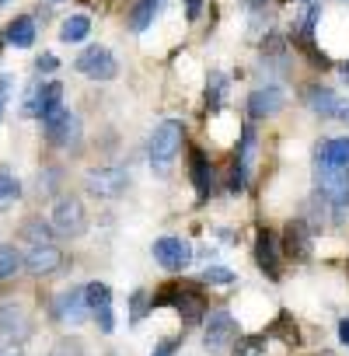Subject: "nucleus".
<instances>
[{"instance_id": "1", "label": "nucleus", "mask_w": 349, "mask_h": 356, "mask_svg": "<svg viewBox=\"0 0 349 356\" xmlns=\"http://www.w3.org/2000/svg\"><path fill=\"white\" fill-rule=\"evenodd\" d=\"M25 266H29V273H35V276H53L60 266H63V252L53 245V238H49V227H42L39 220H32V224H25Z\"/></svg>"}, {"instance_id": "2", "label": "nucleus", "mask_w": 349, "mask_h": 356, "mask_svg": "<svg viewBox=\"0 0 349 356\" xmlns=\"http://www.w3.org/2000/svg\"><path fill=\"white\" fill-rule=\"evenodd\" d=\"M314 186H318V196L335 213H342L349 207V168H335V164L314 161Z\"/></svg>"}, {"instance_id": "3", "label": "nucleus", "mask_w": 349, "mask_h": 356, "mask_svg": "<svg viewBox=\"0 0 349 356\" xmlns=\"http://www.w3.org/2000/svg\"><path fill=\"white\" fill-rule=\"evenodd\" d=\"M182 136H186V126H182L179 119H164V122L154 129V136H150V164H154L157 171H168L171 161L179 157Z\"/></svg>"}, {"instance_id": "4", "label": "nucleus", "mask_w": 349, "mask_h": 356, "mask_svg": "<svg viewBox=\"0 0 349 356\" xmlns=\"http://www.w3.org/2000/svg\"><path fill=\"white\" fill-rule=\"evenodd\" d=\"M49 227L60 234V238H81L88 231V213L81 207L77 196H60L53 203V213H49Z\"/></svg>"}, {"instance_id": "5", "label": "nucleus", "mask_w": 349, "mask_h": 356, "mask_svg": "<svg viewBox=\"0 0 349 356\" xmlns=\"http://www.w3.org/2000/svg\"><path fill=\"white\" fill-rule=\"evenodd\" d=\"M126 186H129V175L122 168H91L84 175V189L98 200H115L126 193Z\"/></svg>"}, {"instance_id": "6", "label": "nucleus", "mask_w": 349, "mask_h": 356, "mask_svg": "<svg viewBox=\"0 0 349 356\" xmlns=\"http://www.w3.org/2000/svg\"><path fill=\"white\" fill-rule=\"evenodd\" d=\"M77 70L84 77H91V81H112L119 74V63H115V56L105 46H91V49H84L77 56Z\"/></svg>"}, {"instance_id": "7", "label": "nucleus", "mask_w": 349, "mask_h": 356, "mask_svg": "<svg viewBox=\"0 0 349 356\" xmlns=\"http://www.w3.org/2000/svg\"><path fill=\"white\" fill-rule=\"evenodd\" d=\"M42 126H46L49 143H56V147H77L81 143V119L70 108H60L56 115L42 119Z\"/></svg>"}, {"instance_id": "8", "label": "nucleus", "mask_w": 349, "mask_h": 356, "mask_svg": "<svg viewBox=\"0 0 349 356\" xmlns=\"http://www.w3.org/2000/svg\"><path fill=\"white\" fill-rule=\"evenodd\" d=\"M84 300H88V311L91 318L98 321V328L108 335L115 332V311H112V290L105 283H88L84 286Z\"/></svg>"}, {"instance_id": "9", "label": "nucleus", "mask_w": 349, "mask_h": 356, "mask_svg": "<svg viewBox=\"0 0 349 356\" xmlns=\"http://www.w3.org/2000/svg\"><path fill=\"white\" fill-rule=\"evenodd\" d=\"M304 102H307L311 112H318V115H325V119H342V122H349V102H342L335 91H328V88H321V84L307 88V91H304Z\"/></svg>"}, {"instance_id": "10", "label": "nucleus", "mask_w": 349, "mask_h": 356, "mask_svg": "<svg viewBox=\"0 0 349 356\" xmlns=\"http://www.w3.org/2000/svg\"><path fill=\"white\" fill-rule=\"evenodd\" d=\"M154 259H157V266H164L171 273H182L193 262V248L182 238H157L154 241Z\"/></svg>"}, {"instance_id": "11", "label": "nucleus", "mask_w": 349, "mask_h": 356, "mask_svg": "<svg viewBox=\"0 0 349 356\" xmlns=\"http://www.w3.org/2000/svg\"><path fill=\"white\" fill-rule=\"evenodd\" d=\"M29 335H32V321H29V314L18 304L0 307V342L4 346H22Z\"/></svg>"}, {"instance_id": "12", "label": "nucleus", "mask_w": 349, "mask_h": 356, "mask_svg": "<svg viewBox=\"0 0 349 356\" xmlns=\"http://www.w3.org/2000/svg\"><path fill=\"white\" fill-rule=\"evenodd\" d=\"M283 105H286V95H283V88H276V84L255 88V91L248 95V115H252V119H273V115L283 112Z\"/></svg>"}, {"instance_id": "13", "label": "nucleus", "mask_w": 349, "mask_h": 356, "mask_svg": "<svg viewBox=\"0 0 349 356\" xmlns=\"http://www.w3.org/2000/svg\"><path fill=\"white\" fill-rule=\"evenodd\" d=\"M234 335H238V325H234L231 311H213L210 321H206V335H203L206 349L210 353H224L234 342Z\"/></svg>"}, {"instance_id": "14", "label": "nucleus", "mask_w": 349, "mask_h": 356, "mask_svg": "<svg viewBox=\"0 0 349 356\" xmlns=\"http://www.w3.org/2000/svg\"><path fill=\"white\" fill-rule=\"evenodd\" d=\"M56 318H60L63 325H70V328L91 318L88 300H84V286H74V290H67V293L56 300Z\"/></svg>"}, {"instance_id": "15", "label": "nucleus", "mask_w": 349, "mask_h": 356, "mask_svg": "<svg viewBox=\"0 0 349 356\" xmlns=\"http://www.w3.org/2000/svg\"><path fill=\"white\" fill-rule=\"evenodd\" d=\"M255 262L269 280H279V241L273 231H259L255 238Z\"/></svg>"}, {"instance_id": "16", "label": "nucleus", "mask_w": 349, "mask_h": 356, "mask_svg": "<svg viewBox=\"0 0 349 356\" xmlns=\"http://www.w3.org/2000/svg\"><path fill=\"white\" fill-rule=\"evenodd\" d=\"M293 262H307L311 259V234H307V224L304 220H293L283 234V245H279Z\"/></svg>"}, {"instance_id": "17", "label": "nucleus", "mask_w": 349, "mask_h": 356, "mask_svg": "<svg viewBox=\"0 0 349 356\" xmlns=\"http://www.w3.org/2000/svg\"><path fill=\"white\" fill-rule=\"evenodd\" d=\"M174 311L182 314V321L186 325H200L203 321V311H206V304H203V297L200 293H193V290H182L179 286V293H174Z\"/></svg>"}, {"instance_id": "18", "label": "nucleus", "mask_w": 349, "mask_h": 356, "mask_svg": "<svg viewBox=\"0 0 349 356\" xmlns=\"http://www.w3.org/2000/svg\"><path fill=\"white\" fill-rule=\"evenodd\" d=\"M314 161H321V164H335V168H349V136H335V140L318 143Z\"/></svg>"}, {"instance_id": "19", "label": "nucleus", "mask_w": 349, "mask_h": 356, "mask_svg": "<svg viewBox=\"0 0 349 356\" xmlns=\"http://www.w3.org/2000/svg\"><path fill=\"white\" fill-rule=\"evenodd\" d=\"M161 8H164V0H136L133 11H129V29L133 32H147L154 25V18L161 15Z\"/></svg>"}, {"instance_id": "20", "label": "nucleus", "mask_w": 349, "mask_h": 356, "mask_svg": "<svg viewBox=\"0 0 349 356\" xmlns=\"http://www.w3.org/2000/svg\"><path fill=\"white\" fill-rule=\"evenodd\" d=\"M193 186H196V193L203 200L213 193V168H210V161H206L203 150H193Z\"/></svg>"}, {"instance_id": "21", "label": "nucleus", "mask_w": 349, "mask_h": 356, "mask_svg": "<svg viewBox=\"0 0 349 356\" xmlns=\"http://www.w3.org/2000/svg\"><path fill=\"white\" fill-rule=\"evenodd\" d=\"M4 39H8L11 46H18V49H29V46L35 42V22H32L29 15H22V18H15Z\"/></svg>"}, {"instance_id": "22", "label": "nucleus", "mask_w": 349, "mask_h": 356, "mask_svg": "<svg viewBox=\"0 0 349 356\" xmlns=\"http://www.w3.org/2000/svg\"><path fill=\"white\" fill-rule=\"evenodd\" d=\"M88 32H91V18L88 15H74V18H67L60 25V39L63 42H81V39H88Z\"/></svg>"}, {"instance_id": "23", "label": "nucleus", "mask_w": 349, "mask_h": 356, "mask_svg": "<svg viewBox=\"0 0 349 356\" xmlns=\"http://www.w3.org/2000/svg\"><path fill=\"white\" fill-rule=\"evenodd\" d=\"M22 269V252L15 245H0V280H11Z\"/></svg>"}, {"instance_id": "24", "label": "nucleus", "mask_w": 349, "mask_h": 356, "mask_svg": "<svg viewBox=\"0 0 349 356\" xmlns=\"http://www.w3.org/2000/svg\"><path fill=\"white\" fill-rule=\"evenodd\" d=\"M15 200H22V182L15 175L0 171V207H11Z\"/></svg>"}, {"instance_id": "25", "label": "nucleus", "mask_w": 349, "mask_h": 356, "mask_svg": "<svg viewBox=\"0 0 349 356\" xmlns=\"http://www.w3.org/2000/svg\"><path fill=\"white\" fill-rule=\"evenodd\" d=\"M224 95H227V77H224V74H210L206 105H210V108H220V105H224Z\"/></svg>"}, {"instance_id": "26", "label": "nucleus", "mask_w": 349, "mask_h": 356, "mask_svg": "<svg viewBox=\"0 0 349 356\" xmlns=\"http://www.w3.org/2000/svg\"><path fill=\"white\" fill-rule=\"evenodd\" d=\"M231 356H266V339L262 335H248V339H238L234 353Z\"/></svg>"}, {"instance_id": "27", "label": "nucleus", "mask_w": 349, "mask_h": 356, "mask_svg": "<svg viewBox=\"0 0 349 356\" xmlns=\"http://www.w3.org/2000/svg\"><path fill=\"white\" fill-rule=\"evenodd\" d=\"M238 276L227 269V266H206L203 269V283H217V286H231Z\"/></svg>"}, {"instance_id": "28", "label": "nucleus", "mask_w": 349, "mask_h": 356, "mask_svg": "<svg viewBox=\"0 0 349 356\" xmlns=\"http://www.w3.org/2000/svg\"><path fill=\"white\" fill-rule=\"evenodd\" d=\"M53 356H84V346H81V339H60Z\"/></svg>"}, {"instance_id": "29", "label": "nucleus", "mask_w": 349, "mask_h": 356, "mask_svg": "<svg viewBox=\"0 0 349 356\" xmlns=\"http://www.w3.org/2000/svg\"><path fill=\"white\" fill-rule=\"evenodd\" d=\"M147 307H150V300H147V290H136V293H133V321H140Z\"/></svg>"}, {"instance_id": "30", "label": "nucleus", "mask_w": 349, "mask_h": 356, "mask_svg": "<svg viewBox=\"0 0 349 356\" xmlns=\"http://www.w3.org/2000/svg\"><path fill=\"white\" fill-rule=\"evenodd\" d=\"M276 328H279V335H283L286 342H297V339H300V335H297V325H290V318H286V314L276 321Z\"/></svg>"}, {"instance_id": "31", "label": "nucleus", "mask_w": 349, "mask_h": 356, "mask_svg": "<svg viewBox=\"0 0 349 356\" xmlns=\"http://www.w3.org/2000/svg\"><path fill=\"white\" fill-rule=\"evenodd\" d=\"M8 98H11V77H8V74H0V115H4Z\"/></svg>"}, {"instance_id": "32", "label": "nucleus", "mask_w": 349, "mask_h": 356, "mask_svg": "<svg viewBox=\"0 0 349 356\" xmlns=\"http://www.w3.org/2000/svg\"><path fill=\"white\" fill-rule=\"evenodd\" d=\"M200 11H203V0H186V18L189 22H200Z\"/></svg>"}, {"instance_id": "33", "label": "nucleus", "mask_w": 349, "mask_h": 356, "mask_svg": "<svg viewBox=\"0 0 349 356\" xmlns=\"http://www.w3.org/2000/svg\"><path fill=\"white\" fill-rule=\"evenodd\" d=\"M174 349H179V339H164V342L154 349V356H171Z\"/></svg>"}, {"instance_id": "34", "label": "nucleus", "mask_w": 349, "mask_h": 356, "mask_svg": "<svg viewBox=\"0 0 349 356\" xmlns=\"http://www.w3.org/2000/svg\"><path fill=\"white\" fill-rule=\"evenodd\" d=\"M35 67H39V70H46V74H49V70H56V67H60V63H56V56H39V60H35Z\"/></svg>"}, {"instance_id": "35", "label": "nucleus", "mask_w": 349, "mask_h": 356, "mask_svg": "<svg viewBox=\"0 0 349 356\" xmlns=\"http://www.w3.org/2000/svg\"><path fill=\"white\" fill-rule=\"evenodd\" d=\"M339 339H342V346H349V318L339 321Z\"/></svg>"}, {"instance_id": "36", "label": "nucleus", "mask_w": 349, "mask_h": 356, "mask_svg": "<svg viewBox=\"0 0 349 356\" xmlns=\"http://www.w3.org/2000/svg\"><path fill=\"white\" fill-rule=\"evenodd\" d=\"M339 74H342V81H346V84H349V60H346V63H342V67H339Z\"/></svg>"}, {"instance_id": "37", "label": "nucleus", "mask_w": 349, "mask_h": 356, "mask_svg": "<svg viewBox=\"0 0 349 356\" xmlns=\"http://www.w3.org/2000/svg\"><path fill=\"white\" fill-rule=\"evenodd\" d=\"M0 356H18V349H8V353H0Z\"/></svg>"}, {"instance_id": "38", "label": "nucleus", "mask_w": 349, "mask_h": 356, "mask_svg": "<svg viewBox=\"0 0 349 356\" xmlns=\"http://www.w3.org/2000/svg\"><path fill=\"white\" fill-rule=\"evenodd\" d=\"M4 4H8V0H0V8H4Z\"/></svg>"}, {"instance_id": "39", "label": "nucleus", "mask_w": 349, "mask_h": 356, "mask_svg": "<svg viewBox=\"0 0 349 356\" xmlns=\"http://www.w3.org/2000/svg\"><path fill=\"white\" fill-rule=\"evenodd\" d=\"M53 4H60V0H53Z\"/></svg>"}, {"instance_id": "40", "label": "nucleus", "mask_w": 349, "mask_h": 356, "mask_svg": "<svg viewBox=\"0 0 349 356\" xmlns=\"http://www.w3.org/2000/svg\"><path fill=\"white\" fill-rule=\"evenodd\" d=\"M0 42H4V39H0Z\"/></svg>"}]
</instances>
